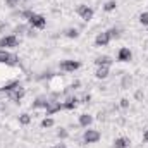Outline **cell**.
<instances>
[{
  "instance_id": "2",
  "label": "cell",
  "mask_w": 148,
  "mask_h": 148,
  "mask_svg": "<svg viewBox=\"0 0 148 148\" xmlns=\"http://www.w3.org/2000/svg\"><path fill=\"white\" fill-rule=\"evenodd\" d=\"M83 140H84V143H86V145H88V143H97V141L100 140V133H98V131H95V129H88V131L84 133Z\"/></svg>"
},
{
  "instance_id": "25",
  "label": "cell",
  "mask_w": 148,
  "mask_h": 148,
  "mask_svg": "<svg viewBox=\"0 0 148 148\" xmlns=\"http://www.w3.org/2000/svg\"><path fill=\"white\" fill-rule=\"evenodd\" d=\"M5 3H7L9 7H16V5L19 3V0H5Z\"/></svg>"
},
{
  "instance_id": "22",
  "label": "cell",
  "mask_w": 148,
  "mask_h": 148,
  "mask_svg": "<svg viewBox=\"0 0 148 148\" xmlns=\"http://www.w3.org/2000/svg\"><path fill=\"white\" fill-rule=\"evenodd\" d=\"M140 23H141L143 26H147L148 24V12H143V14L140 16Z\"/></svg>"
},
{
  "instance_id": "20",
  "label": "cell",
  "mask_w": 148,
  "mask_h": 148,
  "mask_svg": "<svg viewBox=\"0 0 148 148\" xmlns=\"http://www.w3.org/2000/svg\"><path fill=\"white\" fill-rule=\"evenodd\" d=\"M19 122H21L23 126H28V124L31 122V117H29V114H21V117H19Z\"/></svg>"
},
{
  "instance_id": "6",
  "label": "cell",
  "mask_w": 148,
  "mask_h": 148,
  "mask_svg": "<svg viewBox=\"0 0 148 148\" xmlns=\"http://www.w3.org/2000/svg\"><path fill=\"white\" fill-rule=\"evenodd\" d=\"M24 93H26L24 88H23V86H17V88H14L12 91H9V98L14 100V102H19V100L24 97Z\"/></svg>"
},
{
  "instance_id": "19",
  "label": "cell",
  "mask_w": 148,
  "mask_h": 148,
  "mask_svg": "<svg viewBox=\"0 0 148 148\" xmlns=\"http://www.w3.org/2000/svg\"><path fill=\"white\" fill-rule=\"evenodd\" d=\"M66 36L67 38H77L79 36V31H77L76 28H69V29H66Z\"/></svg>"
},
{
  "instance_id": "28",
  "label": "cell",
  "mask_w": 148,
  "mask_h": 148,
  "mask_svg": "<svg viewBox=\"0 0 148 148\" xmlns=\"http://www.w3.org/2000/svg\"><path fill=\"white\" fill-rule=\"evenodd\" d=\"M67 136V131H59V138H66Z\"/></svg>"
},
{
  "instance_id": "26",
  "label": "cell",
  "mask_w": 148,
  "mask_h": 148,
  "mask_svg": "<svg viewBox=\"0 0 148 148\" xmlns=\"http://www.w3.org/2000/svg\"><path fill=\"white\" fill-rule=\"evenodd\" d=\"M31 16H33V12H31V10H24V12H23V17H28V19H29Z\"/></svg>"
},
{
  "instance_id": "12",
  "label": "cell",
  "mask_w": 148,
  "mask_h": 148,
  "mask_svg": "<svg viewBox=\"0 0 148 148\" xmlns=\"http://www.w3.org/2000/svg\"><path fill=\"white\" fill-rule=\"evenodd\" d=\"M91 122H93V117H91V115H88V114H83V115H79V124H81L83 127H88Z\"/></svg>"
},
{
  "instance_id": "9",
  "label": "cell",
  "mask_w": 148,
  "mask_h": 148,
  "mask_svg": "<svg viewBox=\"0 0 148 148\" xmlns=\"http://www.w3.org/2000/svg\"><path fill=\"white\" fill-rule=\"evenodd\" d=\"M131 57H133V53H131L129 48H121V50H119L117 59H119L121 62H127V60H131Z\"/></svg>"
},
{
  "instance_id": "23",
  "label": "cell",
  "mask_w": 148,
  "mask_h": 148,
  "mask_svg": "<svg viewBox=\"0 0 148 148\" xmlns=\"http://www.w3.org/2000/svg\"><path fill=\"white\" fill-rule=\"evenodd\" d=\"M107 33H109L110 40H112V38H117V36H119V29H117V28H112V29H109Z\"/></svg>"
},
{
  "instance_id": "31",
  "label": "cell",
  "mask_w": 148,
  "mask_h": 148,
  "mask_svg": "<svg viewBox=\"0 0 148 148\" xmlns=\"http://www.w3.org/2000/svg\"><path fill=\"white\" fill-rule=\"evenodd\" d=\"M57 148H67V147H66L64 143H60V145H59V147H57Z\"/></svg>"
},
{
  "instance_id": "4",
  "label": "cell",
  "mask_w": 148,
  "mask_h": 148,
  "mask_svg": "<svg viewBox=\"0 0 148 148\" xmlns=\"http://www.w3.org/2000/svg\"><path fill=\"white\" fill-rule=\"evenodd\" d=\"M79 62L77 60H64V62H60V69L62 71H66V73H73L76 69H79Z\"/></svg>"
},
{
  "instance_id": "18",
  "label": "cell",
  "mask_w": 148,
  "mask_h": 148,
  "mask_svg": "<svg viewBox=\"0 0 148 148\" xmlns=\"http://www.w3.org/2000/svg\"><path fill=\"white\" fill-rule=\"evenodd\" d=\"M131 84H133V79H131V76H129V74H126V76L122 77V88H124V90H127Z\"/></svg>"
},
{
  "instance_id": "1",
  "label": "cell",
  "mask_w": 148,
  "mask_h": 148,
  "mask_svg": "<svg viewBox=\"0 0 148 148\" xmlns=\"http://www.w3.org/2000/svg\"><path fill=\"white\" fill-rule=\"evenodd\" d=\"M29 23H31L33 28H38V29H43V28L47 26V19H45L43 16H40V14H35V12H33V16L29 17Z\"/></svg>"
},
{
  "instance_id": "30",
  "label": "cell",
  "mask_w": 148,
  "mask_h": 148,
  "mask_svg": "<svg viewBox=\"0 0 148 148\" xmlns=\"http://www.w3.org/2000/svg\"><path fill=\"white\" fill-rule=\"evenodd\" d=\"M141 97H143V93H141V91H136V98H138V100H140V98H141Z\"/></svg>"
},
{
  "instance_id": "21",
  "label": "cell",
  "mask_w": 148,
  "mask_h": 148,
  "mask_svg": "<svg viewBox=\"0 0 148 148\" xmlns=\"http://www.w3.org/2000/svg\"><path fill=\"white\" fill-rule=\"evenodd\" d=\"M41 126H43V127H52V126H53V119H50V117L43 119V121H41Z\"/></svg>"
},
{
  "instance_id": "32",
  "label": "cell",
  "mask_w": 148,
  "mask_h": 148,
  "mask_svg": "<svg viewBox=\"0 0 148 148\" xmlns=\"http://www.w3.org/2000/svg\"><path fill=\"white\" fill-rule=\"evenodd\" d=\"M52 148H57V147H52Z\"/></svg>"
},
{
  "instance_id": "13",
  "label": "cell",
  "mask_w": 148,
  "mask_h": 148,
  "mask_svg": "<svg viewBox=\"0 0 148 148\" xmlns=\"http://www.w3.org/2000/svg\"><path fill=\"white\" fill-rule=\"evenodd\" d=\"M98 79H107L109 77V67H105V66H100L98 69H97V74H95Z\"/></svg>"
},
{
  "instance_id": "8",
  "label": "cell",
  "mask_w": 148,
  "mask_h": 148,
  "mask_svg": "<svg viewBox=\"0 0 148 148\" xmlns=\"http://www.w3.org/2000/svg\"><path fill=\"white\" fill-rule=\"evenodd\" d=\"M0 62H7V64L14 66V64H16V57L10 55V53L5 52V50H0Z\"/></svg>"
},
{
  "instance_id": "15",
  "label": "cell",
  "mask_w": 148,
  "mask_h": 148,
  "mask_svg": "<svg viewBox=\"0 0 148 148\" xmlns=\"http://www.w3.org/2000/svg\"><path fill=\"white\" fill-rule=\"evenodd\" d=\"M40 107L47 109V107H48V100H45V98H38L36 102H33V109H40Z\"/></svg>"
},
{
  "instance_id": "11",
  "label": "cell",
  "mask_w": 148,
  "mask_h": 148,
  "mask_svg": "<svg viewBox=\"0 0 148 148\" xmlns=\"http://www.w3.org/2000/svg\"><path fill=\"white\" fill-rule=\"evenodd\" d=\"M112 62H114V60H112L110 57H107V55H103V57H98V59L95 60V64H97L98 67H100V66H105V67H109V66H112Z\"/></svg>"
},
{
  "instance_id": "5",
  "label": "cell",
  "mask_w": 148,
  "mask_h": 148,
  "mask_svg": "<svg viewBox=\"0 0 148 148\" xmlns=\"http://www.w3.org/2000/svg\"><path fill=\"white\" fill-rule=\"evenodd\" d=\"M17 43H19V40H17V36H14V35L3 36L2 40H0V47H2V48H7V47H17Z\"/></svg>"
},
{
  "instance_id": "7",
  "label": "cell",
  "mask_w": 148,
  "mask_h": 148,
  "mask_svg": "<svg viewBox=\"0 0 148 148\" xmlns=\"http://www.w3.org/2000/svg\"><path fill=\"white\" fill-rule=\"evenodd\" d=\"M109 41H110V36H109L107 31L105 33H100L98 36L95 38V45L97 47H105V45H109Z\"/></svg>"
},
{
  "instance_id": "14",
  "label": "cell",
  "mask_w": 148,
  "mask_h": 148,
  "mask_svg": "<svg viewBox=\"0 0 148 148\" xmlns=\"http://www.w3.org/2000/svg\"><path fill=\"white\" fill-rule=\"evenodd\" d=\"M114 147L115 148H127L129 147V140L127 138H117L114 141Z\"/></svg>"
},
{
  "instance_id": "24",
  "label": "cell",
  "mask_w": 148,
  "mask_h": 148,
  "mask_svg": "<svg viewBox=\"0 0 148 148\" xmlns=\"http://www.w3.org/2000/svg\"><path fill=\"white\" fill-rule=\"evenodd\" d=\"M121 107H122V109H127V107H129V100H127V98H122V100H121Z\"/></svg>"
},
{
  "instance_id": "17",
  "label": "cell",
  "mask_w": 148,
  "mask_h": 148,
  "mask_svg": "<svg viewBox=\"0 0 148 148\" xmlns=\"http://www.w3.org/2000/svg\"><path fill=\"white\" fill-rule=\"evenodd\" d=\"M115 7H117V2H115V0H109V2L103 5V10H105V12H112V10H115Z\"/></svg>"
},
{
  "instance_id": "3",
  "label": "cell",
  "mask_w": 148,
  "mask_h": 148,
  "mask_svg": "<svg viewBox=\"0 0 148 148\" xmlns=\"http://www.w3.org/2000/svg\"><path fill=\"white\" fill-rule=\"evenodd\" d=\"M76 12L83 17V21H90V19L93 17V9H90L88 5H79Z\"/></svg>"
},
{
  "instance_id": "29",
  "label": "cell",
  "mask_w": 148,
  "mask_h": 148,
  "mask_svg": "<svg viewBox=\"0 0 148 148\" xmlns=\"http://www.w3.org/2000/svg\"><path fill=\"white\" fill-rule=\"evenodd\" d=\"M143 141H148V129L143 133Z\"/></svg>"
},
{
  "instance_id": "10",
  "label": "cell",
  "mask_w": 148,
  "mask_h": 148,
  "mask_svg": "<svg viewBox=\"0 0 148 148\" xmlns=\"http://www.w3.org/2000/svg\"><path fill=\"white\" fill-rule=\"evenodd\" d=\"M64 105L60 103V102H48V107H47V114L48 115H52V114H55L57 110H60Z\"/></svg>"
},
{
  "instance_id": "27",
  "label": "cell",
  "mask_w": 148,
  "mask_h": 148,
  "mask_svg": "<svg viewBox=\"0 0 148 148\" xmlns=\"http://www.w3.org/2000/svg\"><path fill=\"white\" fill-rule=\"evenodd\" d=\"M90 100H91V97H90V95H84V97H83V102H84V103H88Z\"/></svg>"
},
{
  "instance_id": "16",
  "label": "cell",
  "mask_w": 148,
  "mask_h": 148,
  "mask_svg": "<svg viewBox=\"0 0 148 148\" xmlns=\"http://www.w3.org/2000/svg\"><path fill=\"white\" fill-rule=\"evenodd\" d=\"M64 105V109H69V110H73V109H76V105H77V98L74 97V98H69L66 103H62Z\"/></svg>"
}]
</instances>
